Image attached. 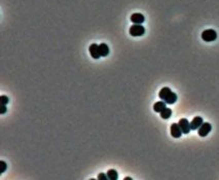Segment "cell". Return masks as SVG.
I'll use <instances>...</instances> for the list:
<instances>
[{"label": "cell", "instance_id": "obj_15", "mask_svg": "<svg viewBox=\"0 0 219 180\" xmlns=\"http://www.w3.org/2000/svg\"><path fill=\"white\" fill-rule=\"evenodd\" d=\"M9 102V98L7 96H4V95H2V96H0V104H8Z\"/></svg>", "mask_w": 219, "mask_h": 180}, {"label": "cell", "instance_id": "obj_13", "mask_svg": "<svg viewBox=\"0 0 219 180\" xmlns=\"http://www.w3.org/2000/svg\"><path fill=\"white\" fill-rule=\"evenodd\" d=\"M172 115V110L170 108H165L164 110L161 112V118L162 119H168L170 118Z\"/></svg>", "mask_w": 219, "mask_h": 180}, {"label": "cell", "instance_id": "obj_11", "mask_svg": "<svg viewBox=\"0 0 219 180\" xmlns=\"http://www.w3.org/2000/svg\"><path fill=\"white\" fill-rule=\"evenodd\" d=\"M99 51H100L101 57H106L109 55V48L106 43H101L99 45Z\"/></svg>", "mask_w": 219, "mask_h": 180}, {"label": "cell", "instance_id": "obj_14", "mask_svg": "<svg viewBox=\"0 0 219 180\" xmlns=\"http://www.w3.org/2000/svg\"><path fill=\"white\" fill-rule=\"evenodd\" d=\"M6 168H7V165H6V163L4 161H0V175L3 174V173L5 172Z\"/></svg>", "mask_w": 219, "mask_h": 180}, {"label": "cell", "instance_id": "obj_4", "mask_svg": "<svg viewBox=\"0 0 219 180\" xmlns=\"http://www.w3.org/2000/svg\"><path fill=\"white\" fill-rule=\"evenodd\" d=\"M212 130V126L209 122H203V125L200 127L199 130H197V133L201 137H206L208 134L211 132Z\"/></svg>", "mask_w": 219, "mask_h": 180}, {"label": "cell", "instance_id": "obj_18", "mask_svg": "<svg viewBox=\"0 0 219 180\" xmlns=\"http://www.w3.org/2000/svg\"><path fill=\"white\" fill-rule=\"evenodd\" d=\"M125 180H133V179L131 178V177H126V178H125Z\"/></svg>", "mask_w": 219, "mask_h": 180}, {"label": "cell", "instance_id": "obj_2", "mask_svg": "<svg viewBox=\"0 0 219 180\" xmlns=\"http://www.w3.org/2000/svg\"><path fill=\"white\" fill-rule=\"evenodd\" d=\"M129 33L130 35L132 36H142V35L145 33V28H144L142 25L140 24H135V25H132L129 30Z\"/></svg>", "mask_w": 219, "mask_h": 180}, {"label": "cell", "instance_id": "obj_6", "mask_svg": "<svg viewBox=\"0 0 219 180\" xmlns=\"http://www.w3.org/2000/svg\"><path fill=\"white\" fill-rule=\"evenodd\" d=\"M170 131H171L172 137H174V138H180V137H181V135L183 134L178 123H172Z\"/></svg>", "mask_w": 219, "mask_h": 180}, {"label": "cell", "instance_id": "obj_9", "mask_svg": "<svg viewBox=\"0 0 219 180\" xmlns=\"http://www.w3.org/2000/svg\"><path fill=\"white\" fill-rule=\"evenodd\" d=\"M131 21L134 24H142L144 21H145V18L142 15V13H133L132 17H131Z\"/></svg>", "mask_w": 219, "mask_h": 180}, {"label": "cell", "instance_id": "obj_12", "mask_svg": "<svg viewBox=\"0 0 219 180\" xmlns=\"http://www.w3.org/2000/svg\"><path fill=\"white\" fill-rule=\"evenodd\" d=\"M107 177L109 180H116L118 178L117 171L114 170V169H110V170L107 172Z\"/></svg>", "mask_w": 219, "mask_h": 180}, {"label": "cell", "instance_id": "obj_3", "mask_svg": "<svg viewBox=\"0 0 219 180\" xmlns=\"http://www.w3.org/2000/svg\"><path fill=\"white\" fill-rule=\"evenodd\" d=\"M217 38V33L216 31L213 30V29H208V30H205L203 31L202 33V39L204 41H207V42H211V41H214L215 39Z\"/></svg>", "mask_w": 219, "mask_h": 180}, {"label": "cell", "instance_id": "obj_16", "mask_svg": "<svg viewBox=\"0 0 219 180\" xmlns=\"http://www.w3.org/2000/svg\"><path fill=\"white\" fill-rule=\"evenodd\" d=\"M7 108H6V105L4 104H0V114H4Z\"/></svg>", "mask_w": 219, "mask_h": 180}, {"label": "cell", "instance_id": "obj_5", "mask_svg": "<svg viewBox=\"0 0 219 180\" xmlns=\"http://www.w3.org/2000/svg\"><path fill=\"white\" fill-rule=\"evenodd\" d=\"M178 125H179L180 129H181V131H182L183 134H188L190 132V130H192V128H190V122L187 121L186 118L180 119Z\"/></svg>", "mask_w": 219, "mask_h": 180}, {"label": "cell", "instance_id": "obj_7", "mask_svg": "<svg viewBox=\"0 0 219 180\" xmlns=\"http://www.w3.org/2000/svg\"><path fill=\"white\" fill-rule=\"evenodd\" d=\"M89 51H90V54L92 56V58L94 59H99L101 57L100 55V51H99V45L97 43H93L90 45L89 48Z\"/></svg>", "mask_w": 219, "mask_h": 180}, {"label": "cell", "instance_id": "obj_10", "mask_svg": "<svg viewBox=\"0 0 219 180\" xmlns=\"http://www.w3.org/2000/svg\"><path fill=\"white\" fill-rule=\"evenodd\" d=\"M165 108H167V103H166L165 101H158L154 105H153V110L155 112H158V113H161V112L164 110Z\"/></svg>", "mask_w": 219, "mask_h": 180}, {"label": "cell", "instance_id": "obj_8", "mask_svg": "<svg viewBox=\"0 0 219 180\" xmlns=\"http://www.w3.org/2000/svg\"><path fill=\"white\" fill-rule=\"evenodd\" d=\"M203 122H204L203 118L201 116H197V118H195L190 122V128H192V130H199L200 127L203 125Z\"/></svg>", "mask_w": 219, "mask_h": 180}, {"label": "cell", "instance_id": "obj_17", "mask_svg": "<svg viewBox=\"0 0 219 180\" xmlns=\"http://www.w3.org/2000/svg\"><path fill=\"white\" fill-rule=\"evenodd\" d=\"M98 179L99 180H107L108 179L107 174H105V173H100V174L98 175Z\"/></svg>", "mask_w": 219, "mask_h": 180}, {"label": "cell", "instance_id": "obj_1", "mask_svg": "<svg viewBox=\"0 0 219 180\" xmlns=\"http://www.w3.org/2000/svg\"><path fill=\"white\" fill-rule=\"evenodd\" d=\"M158 97L162 99V101H165L167 104H174L177 101V95L174 92H172L170 88H162L158 93Z\"/></svg>", "mask_w": 219, "mask_h": 180}]
</instances>
